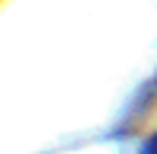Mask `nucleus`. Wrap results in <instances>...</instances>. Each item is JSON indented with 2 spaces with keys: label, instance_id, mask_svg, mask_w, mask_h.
Segmentation results:
<instances>
[{
  "label": "nucleus",
  "instance_id": "obj_1",
  "mask_svg": "<svg viewBox=\"0 0 157 154\" xmlns=\"http://www.w3.org/2000/svg\"><path fill=\"white\" fill-rule=\"evenodd\" d=\"M144 154H157V135L147 141V148H144Z\"/></svg>",
  "mask_w": 157,
  "mask_h": 154
}]
</instances>
